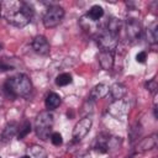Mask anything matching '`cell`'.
<instances>
[{
	"mask_svg": "<svg viewBox=\"0 0 158 158\" xmlns=\"http://www.w3.org/2000/svg\"><path fill=\"white\" fill-rule=\"evenodd\" d=\"M4 91L11 99L27 98L32 91V83L26 74H16L4 83Z\"/></svg>",
	"mask_w": 158,
	"mask_h": 158,
	"instance_id": "6da1fadb",
	"label": "cell"
},
{
	"mask_svg": "<svg viewBox=\"0 0 158 158\" xmlns=\"http://www.w3.org/2000/svg\"><path fill=\"white\" fill-rule=\"evenodd\" d=\"M11 6L14 9L7 10L5 14V17L7 22L16 27H25L31 22V19L33 16L32 7L26 2H11Z\"/></svg>",
	"mask_w": 158,
	"mask_h": 158,
	"instance_id": "7a4b0ae2",
	"label": "cell"
},
{
	"mask_svg": "<svg viewBox=\"0 0 158 158\" xmlns=\"http://www.w3.org/2000/svg\"><path fill=\"white\" fill-rule=\"evenodd\" d=\"M53 114L51 111H42L37 115L35 121V131L40 139L47 141L52 135V127H53Z\"/></svg>",
	"mask_w": 158,
	"mask_h": 158,
	"instance_id": "3957f363",
	"label": "cell"
},
{
	"mask_svg": "<svg viewBox=\"0 0 158 158\" xmlns=\"http://www.w3.org/2000/svg\"><path fill=\"white\" fill-rule=\"evenodd\" d=\"M63 17H64V9L58 5H54L47 10V12L43 16L42 22L46 28H53V27H57L62 22Z\"/></svg>",
	"mask_w": 158,
	"mask_h": 158,
	"instance_id": "277c9868",
	"label": "cell"
},
{
	"mask_svg": "<svg viewBox=\"0 0 158 158\" xmlns=\"http://www.w3.org/2000/svg\"><path fill=\"white\" fill-rule=\"evenodd\" d=\"M91 126H93V120L89 116H85L81 120H79L75 123L74 128H73V138H74V141L78 142L80 139H83L89 133Z\"/></svg>",
	"mask_w": 158,
	"mask_h": 158,
	"instance_id": "5b68a950",
	"label": "cell"
},
{
	"mask_svg": "<svg viewBox=\"0 0 158 158\" xmlns=\"http://www.w3.org/2000/svg\"><path fill=\"white\" fill-rule=\"evenodd\" d=\"M98 46L101 48V51L112 52V49H115L117 46V36H114L105 31L98 37Z\"/></svg>",
	"mask_w": 158,
	"mask_h": 158,
	"instance_id": "8992f818",
	"label": "cell"
},
{
	"mask_svg": "<svg viewBox=\"0 0 158 158\" xmlns=\"http://www.w3.org/2000/svg\"><path fill=\"white\" fill-rule=\"evenodd\" d=\"M126 33L131 41H136L142 35V25L137 19L130 17L126 22Z\"/></svg>",
	"mask_w": 158,
	"mask_h": 158,
	"instance_id": "52a82bcc",
	"label": "cell"
},
{
	"mask_svg": "<svg viewBox=\"0 0 158 158\" xmlns=\"http://www.w3.org/2000/svg\"><path fill=\"white\" fill-rule=\"evenodd\" d=\"M32 48L36 53L41 54V56H48L49 54V51H51V47H49V42L48 40L42 36V35H38L33 38L32 41Z\"/></svg>",
	"mask_w": 158,
	"mask_h": 158,
	"instance_id": "ba28073f",
	"label": "cell"
},
{
	"mask_svg": "<svg viewBox=\"0 0 158 158\" xmlns=\"http://www.w3.org/2000/svg\"><path fill=\"white\" fill-rule=\"evenodd\" d=\"M109 112L112 116L123 120L128 114V105L123 100H115V102L109 106Z\"/></svg>",
	"mask_w": 158,
	"mask_h": 158,
	"instance_id": "9c48e42d",
	"label": "cell"
},
{
	"mask_svg": "<svg viewBox=\"0 0 158 158\" xmlns=\"http://www.w3.org/2000/svg\"><path fill=\"white\" fill-rule=\"evenodd\" d=\"M157 142H158L157 133H152V135L142 138L139 141V143L137 144V147H136V153H143V152L153 149L157 146Z\"/></svg>",
	"mask_w": 158,
	"mask_h": 158,
	"instance_id": "30bf717a",
	"label": "cell"
},
{
	"mask_svg": "<svg viewBox=\"0 0 158 158\" xmlns=\"http://www.w3.org/2000/svg\"><path fill=\"white\" fill-rule=\"evenodd\" d=\"M98 60L102 69L110 70L114 67V53L110 51H100L98 56Z\"/></svg>",
	"mask_w": 158,
	"mask_h": 158,
	"instance_id": "8fae6325",
	"label": "cell"
},
{
	"mask_svg": "<svg viewBox=\"0 0 158 158\" xmlns=\"http://www.w3.org/2000/svg\"><path fill=\"white\" fill-rule=\"evenodd\" d=\"M107 94H109V85H106L104 83H99V84H96L90 90L89 99L93 100V101H95V100H99V99L105 98Z\"/></svg>",
	"mask_w": 158,
	"mask_h": 158,
	"instance_id": "7c38bea8",
	"label": "cell"
},
{
	"mask_svg": "<svg viewBox=\"0 0 158 158\" xmlns=\"http://www.w3.org/2000/svg\"><path fill=\"white\" fill-rule=\"evenodd\" d=\"M17 132H19V125H17L16 122H9V123L4 127L2 132H1V137H0L1 142H2V143L9 142L14 136L17 135Z\"/></svg>",
	"mask_w": 158,
	"mask_h": 158,
	"instance_id": "4fadbf2b",
	"label": "cell"
},
{
	"mask_svg": "<svg viewBox=\"0 0 158 158\" xmlns=\"http://www.w3.org/2000/svg\"><path fill=\"white\" fill-rule=\"evenodd\" d=\"M109 91L115 100H122L127 94V88L122 83H114L109 88Z\"/></svg>",
	"mask_w": 158,
	"mask_h": 158,
	"instance_id": "5bb4252c",
	"label": "cell"
},
{
	"mask_svg": "<svg viewBox=\"0 0 158 158\" xmlns=\"http://www.w3.org/2000/svg\"><path fill=\"white\" fill-rule=\"evenodd\" d=\"M60 102H62L60 96L57 93H49L46 96V100H44V105H46V109L48 111H52V110L57 109L60 105Z\"/></svg>",
	"mask_w": 158,
	"mask_h": 158,
	"instance_id": "9a60e30c",
	"label": "cell"
},
{
	"mask_svg": "<svg viewBox=\"0 0 158 158\" xmlns=\"http://www.w3.org/2000/svg\"><path fill=\"white\" fill-rule=\"evenodd\" d=\"M109 139H110V137H109L107 133H100V135H98V137L95 139L94 148L96 151H99L100 153L107 152V142H109Z\"/></svg>",
	"mask_w": 158,
	"mask_h": 158,
	"instance_id": "2e32d148",
	"label": "cell"
},
{
	"mask_svg": "<svg viewBox=\"0 0 158 158\" xmlns=\"http://www.w3.org/2000/svg\"><path fill=\"white\" fill-rule=\"evenodd\" d=\"M86 16L89 17L90 21L96 22V21H99V20L104 16V9H102L100 5H93V6L90 7V10L88 11Z\"/></svg>",
	"mask_w": 158,
	"mask_h": 158,
	"instance_id": "e0dca14e",
	"label": "cell"
},
{
	"mask_svg": "<svg viewBox=\"0 0 158 158\" xmlns=\"http://www.w3.org/2000/svg\"><path fill=\"white\" fill-rule=\"evenodd\" d=\"M30 158H47V151L38 144H32L28 147Z\"/></svg>",
	"mask_w": 158,
	"mask_h": 158,
	"instance_id": "ac0fdd59",
	"label": "cell"
},
{
	"mask_svg": "<svg viewBox=\"0 0 158 158\" xmlns=\"http://www.w3.org/2000/svg\"><path fill=\"white\" fill-rule=\"evenodd\" d=\"M120 30H121V21L120 19H116V17H112L107 21V27H106V31L114 36H118L120 33Z\"/></svg>",
	"mask_w": 158,
	"mask_h": 158,
	"instance_id": "d6986e66",
	"label": "cell"
},
{
	"mask_svg": "<svg viewBox=\"0 0 158 158\" xmlns=\"http://www.w3.org/2000/svg\"><path fill=\"white\" fill-rule=\"evenodd\" d=\"M147 41L151 44H156L158 41V27H157V22H153L151 26H148L147 28Z\"/></svg>",
	"mask_w": 158,
	"mask_h": 158,
	"instance_id": "ffe728a7",
	"label": "cell"
},
{
	"mask_svg": "<svg viewBox=\"0 0 158 158\" xmlns=\"http://www.w3.org/2000/svg\"><path fill=\"white\" fill-rule=\"evenodd\" d=\"M72 81H73V78L69 73H62V74L57 75V78H56V84L58 86H65V85L70 84Z\"/></svg>",
	"mask_w": 158,
	"mask_h": 158,
	"instance_id": "44dd1931",
	"label": "cell"
},
{
	"mask_svg": "<svg viewBox=\"0 0 158 158\" xmlns=\"http://www.w3.org/2000/svg\"><path fill=\"white\" fill-rule=\"evenodd\" d=\"M30 132H31V123H30V122H25V123L19 128V132H17V139H22V138L26 137Z\"/></svg>",
	"mask_w": 158,
	"mask_h": 158,
	"instance_id": "7402d4cb",
	"label": "cell"
},
{
	"mask_svg": "<svg viewBox=\"0 0 158 158\" xmlns=\"http://www.w3.org/2000/svg\"><path fill=\"white\" fill-rule=\"evenodd\" d=\"M51 142L54 144V146H60L63 143V138H62V135L59 132H52L51 135Z\"/></svg>",
	"mask_w": 158,
	"mask_h": 158,
	"instance_id": "603a6c76",
	"label": "cell"
},
{
	"mask_svg": "<svg viewBox=\"0 0 158 158\" xmlns=\"http://www.w3.org/2000/svg\"><path fill=\"white\" fill-rule=\"evenodd\" d=\"M146 88H147V90H148L149 93H152V94H156V91H157V88H158L156 78H153V79H151L149 81H147V83H146Z\"/></svg>",
	"mask_w": 158,
	"mask_h": 158,
	"instance_id": "cb8c5ba5",
	"label": "cell"
},
{
	"mask_svg": "<svg viewBox=\"0 0 158 158\" xmlns=\"http://www.w3.org/2000/svg\"><path fill=\"white\" fill-rule=\"evenodd\" d=\"M11 69H12V65L10 64V62L6 58H0V72H6Z\"/></svg>",
	"mask_w": 158,
	"mask_h": 158,
	"instance_id": "d4e9b609",
	"label": "cell"
},
{
	"mask_svg": "<svg viewBox=\"0 0 158 158\" xmlns=\"http://www.w3.org/2000/svg\"><path fill=\"white\" fill-rule=\"evenodd\" d=\"M146 59H147V53H146L144 51H141V52H138V53L136 54V60H137L138 63H144Z\"/></svg>",
	"mask_w": 158,
	"mask_h": 158,
	"instance_id": "484cf974",
	"label": "cell"
},
{
	"mask_svg": "<svg viewBox=\"0 0 158 158\" xmlns=\"http://www.w3.org/2000/svg\"><path fill=\"white\" fill-rule=\"evenodd\" d=\"M79 158H90V156H89V154H85V156H81V157H79Z\"/></svg>",
	"mask_w": 158,
	"mask_h": 158,
	"instance_id": "4316f807",
	"label": "cell"
},
{
	"mask_svg": "<svg viewBox=\"0 0 158 158\" xmlns=\"http://www.w3.org/2000/svg\"><path fill=\"white\" fill-rule=\"evenodd\" d=\"M21 158H30V156H23V157H21Z\"/></svg>",
	"mask_w": 158,
	"mask_h": 158,
	"instance_id": "83f0119b",
	"label": "cell"
},
{
	"mask_svg": "<svg viewBox=\"0 0 158 158\" xmlns=\"http://www.w3.org/2000/svg\"><path fill=\"white\" fill-rule=\"evenodd\" d=\"M0 15H1V4H0Z\"/></svg>",
	"mask_w": 158,
	"mask_h": 158,
	"instance_id": "f1b7e54d",
	"label": "cell"
},
{
	"mask_svg": "<svg viewBox=\"0 0 158 158\" xmlns=\"http://www.w3.org/2000/svg\"><path fill=\"white\" fill-rule=\"evenodd\" d=\"M0 158H1V157H0Z\"/></svg>",
	"mask_w": 158,
	"mask_h": 158,
	"instance_id": "f546056e",
	"label": "cell"
}]
</instances>
